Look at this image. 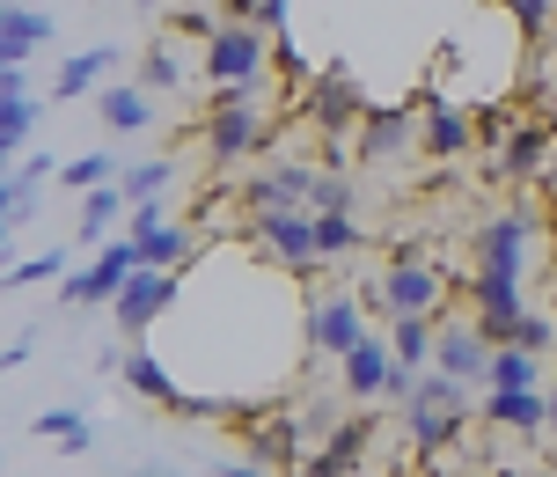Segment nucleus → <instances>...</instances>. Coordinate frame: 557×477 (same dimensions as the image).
Listing matches in <instances>:
<instances>
[{
	"label": "nucleus",
	"mask_w": 557,
	"mask_h": 477,
	"mask_svg": "<svg viewBox=\"0 0 557 477\" xmlns=\"http://www.w3.org/2000/svg\"><path fill=\"white\" fill-rule=\"evenodd\" d=\"M418 147L433 155V162H455V155H470L476 147V118H462L455 103H425V118H418Z\"/></svg>",
	"instance_id": "15"
},
{
	"label": "nucleus",
	"mask_w": 557,
	"mask_h": 477,
	"mask_svg": "<svg viewBox=\"0 0 557 477\" xmlns=\"http://www.w3.org/2000/svg\"><path fill=\"white\" fill-rule=\"evenodd\" d=\"M550 133H557V118H521L513 133H506V147H499V176L506 184H535L543 176V162H550Z\"/></svg>",
	"instance_id": "13"
},
{
	"label": "nucleus",
	"mask_w": 557,
	"mask_h": 477,
	"mask_svg": "<svg viewBox=\"0 0 557 477\" xmlns=\"http://www.w3.org/2000/svg\"><path fill=\"white\" fill-rule=\"evenodd\" d=\"M360 243H367V235H360L352 213H315V250H323V265H331V257H352Z\"/></svg>",
	"instance_id": "29"
},
{
	"label": "nucleus",
	"mask_w": 557,
	"mask_h": 477,
	"mask_svg": "<svg viewBox=\"0 0 557 477\" xmlns=\"http://www.w3.org/2000/svg\"><path fill=\"white\" fill-rule=\"evenodd\" d=\"M221 477H264V463H227Z\"/></svg>",
	"instance_id": "43"
},
{
	"label": "nucleus",
	"mask_w": 557,
	"mask_h": 477,
	"mask_svg": "<svg viewBox=\"0 0 557 477\" xmlns=\"http://www.w3.org/2000/svg\"><path fill=\"white\" fill-rule=\"evenodd\" d=\"M447 294H455V280H447L433 257H418L411 243H404V250L389 257V272L374 280V294H367V302H374V316H433V323H441Z\"/></svg>",
	"instance_id": "2"
},
{
	"label": "nucleus",
	"mask_w": 557,
	"mask_h": 477,
	"mask_svg": "<svg viewBox=\"0 0 557 477\" xmlns=\"http://www.w3.org/2000/svg\"><path fill=\"white\" fill-rule=\"evenodd\" d=\"M484 390H543V353H529V345H499Z\"/></svg>",
	"instance_id": "24"
},
{
	"label": "nucleus",
	"mask_w": 557,
	"mask_h": 477,
	"mask_svg": "<svg viewBox=\"0 0 557 477\" xmlns=\"http://www.w3.org/2000/svg\"><path fill=\"white\" fill-rule=\"evenodd\" d=\"M301 338L315 360H345L367 338V294H315L301 316Z\"/></svg>",
	"instance_id": "4"
},
{
	"label": "nucleus",
	"mask_w": 557,
	"mask_h": 477,
	"mask_svg": "<svg viewBox=\"0 0 557 477\" xmlns=\"http://www.w3.org/2000/svg\"><path fill=\"white\" fill-rule=\"evenodd\" d=\"M169 302H176V272H147V265H139L133 280L117 286L111 316H117V331H125V338H147V323H154Z\"/></svg>",
	"instance_id": "10"
},
{
	"label": "nucleus",
	"mask_w": 557,
	"mask_h": 477,
	"mask_svg": "<svg viewBox=\"0 0 557 477\" xmlns=\"http://www.w3.org/2000/svg\"><path fill=\"white\" fill-rule=\"evenodd\" d=\"M513 345H529V353H550V345H557V331H550V316H521V338H513Z\"/></svg>",
	"instance_id": "38"
},
{
	"label": "nucleus",
	"mask_w": 557,
	"mask_h": 477,
	"mask_svg": "<svg viewBox=\"0 0 557 477\" xmlns=\"http://www.w3.org/2000/svg\"><path fill=\"white\" fill-rule=\"evenodd\" d=\"M462 426H470V382H455V375H425L418 382V396L404 404V433H411L418 455H441L462 441Z\"/></svg>",
	"instance_id": "1"
},
{
	"label": "nucleus",
	"mask_w": 557,
	"mask_h": 477,
	"mask_svg": "<svg viewBox=\"0 0 557 477\" xmlns=\"http://www.w3.org/2000/svg\"><path fill=\"white\" fill-rule=\"evenodd\" d=\"M29 353H37V331H23V338H8V353H0V367H8V375H15V367H23Z\"/></svg>",
	"instance_id": "41"
},
{
	"label": "nucleus",
	"mask_w": 557,
	"mask_h": 477,
	"mask_svg": "<svg viewBox=\"0 0 557 477\" xmlns=\"http://www.w3.org/2000/svg\"><path fill=\"white\" fill-rule=\"evenodd\" d=\"M169 176H176V162H162V155H154V162H133V169H125V176H117V192L139 206V198H162Z\"/></svg>",
	"instance_id": "31"
},
{
	"label": "nucleus",
	"mask_w": 557,
	"mask_h": 477,
	"mask_svg": "<svg viewBox=\"0 0 557 477\" xmlns=\"http://www.w3.org/2000/svg\"><path fill=\"white\" fill-rule=\"evenodd\" d=\"M29 133H37V96L23 88V66H0V147L23 155Z\"/></svg>",
	"instance_id": "17"
},
{
	"label": "nucleus",
	"mask_w": 557,
	"mask_h": 477,
	"mask_svg": "<svg viewBox=\"0 0 557 477\" xmlns=\"http://www.w3.org/2000/svg\"><path fill=\"white\" fill-rule=\"evenodd\" d=\"M506 8H513V23L529 29V37H543V29H550V8H557V0H506Z\"/></svg>",
	"instance_id": "37"
},
{
	"label": "nucleus",
	"mask_w": 557,
	"mask_h": 477,
	"mask_svg": "<svg viewBox=\"0 0 557 477\" xmlns=\"http://www.w3.org/2000/svg\"><path fill=\"white\" fill-rule=\"evenodd\" d=\"M52 37V15L37 8H0V66H29V52Z\"/></svg>",
	"instance_id": "20"
},
{
	"label": "nucleus",
	"mask_w": 557,
	"mask_h": 477,
	"mask_svg": "<svg viewBox=\"0 0 557 477\" xmlns=\"http://www.w3.org/2000/svg\"><path fill=\"white\" fill-rule=\"evenodd\" d=\"M213 88H227V82H264L272 74V37L257 23H227L213 45H206V66H198Z\"/></svg>",
	"instance_id": "5"
},
{
	"label": "nucleus",
	"mask_w": 557,
	"mask_h": 477,
	"mask_svg": "<svg viewBox=\"0 0 557 477\" xmlns=\"http://www.w3.org/2000/svg\"><path fill=\"white\" fill-rule=\"evenodd\" d=\"M227 23H257V0H227Z\"/></svg>",
	"instance_id": "42"
},
{
	"label": "nucleus",
	"mask_w": 557,
	"mask_h": 477,
	"mask_svg": "<svg viewBox=\"0 0 557 477\" xmlns=\"http://www.w3.org/2000/svg\"><path fill=\"white\" fill-rule=\"evenodd\" d=\"M404 147H418V118L411 111H367V125H360L367 162H396Z\"/></svg>",
	"instance_id": "18"
},
{
	"label": "nucleus",
	"mask_w": 557,
	"mask_h": 477,
	"mask_svg": "<svg viewBox=\"0 0 557 477\" xmlns=\"http://www.w3.org/2000/svg\"><path fill=\"white\" fill-rule=\"evenodd\" d=\"M117 66V45H88V52H74L66 66H59V82H52V96H103V74Z\"/></svg>",
	"instance_id": "21"
},
{
	"label": "nucleus",
	"mask_w": 557,
	"mask_h": 477,
	"mask_svg": "<svg viewBox=\"0 0 557 477\" xmlns=\"http://www.w3.org/2000/svg\"><path fill=\"white\" fill-rule=\"evenodd\" d=\"M257 140H264V111H257V103H235V111L206 118V162L235 169V162H250V155H257Z\"/></svg>",
	"instance_id": "11"
},
{
	"label": "nucleus",
	"mask_w": 557,
	"mask_h": 477,
	"mask_svg": "<svg viewBox=\"0 0 557 477\" xmlns=\"http://www.w3.org/2000/svg\"><path fill=\"white\" fill-rule=\"evenodd\" d=\"M103 176H111V155H82V162L59 169V184H74V192H96Z\"/></svg>",
	"instance_id": "35"
},
{
	"label": "nucleus",
	"mask_w": 557,
	"mask_h": 477,
	"mask_svg": "<svg viewBox=\"0 0 557 477\" xmlns=\"http://www.w3.org/2000/svg\"><path fill=\"white\" fill-rule=\"evenodd\" d=\"M529 243H535V213L529 206H499L492 221L476 228V280H513L529 272Z\"/></svg>",
	"instance_id": "3"
},
{
	"label": "nucleus",
	"mask_w": 557,
	"mask_h": 477,
	"mask_svg": "<svg viewBox=\"0 0 557 477\" xmlns=\"http://www.w3.org/2000/svg\"><path fill=\"white\" fill-rule=\"evenodd\" d=\"M352 184L337 176V169H315V192H308V213H352Z\"/></svg>",
	"instance_id": "32"
},
{
	"label": "nucleus",
	"mask_w": 557,
	"mask_h": 477,
	"mask_svg": "<svg viewBox=\"0 0 557 477\" xmlns=\"http://www.w3.org/2000/svg\"><path fill=\"white\" fill-rule=\"evenodd\" d=\"M550 257H557V250H550Z\"/></svg>",
	"instance_id": "48"
},
{
	"label": "nucleus",
	"mask_w": 557,
	"mask_h": 477,
	"mask_svg": "<svg viewBox=\"0 0 557 477\" xmlns=\"http://www.w3.org/2000/svg\"><path fill=\"white\" fill-rule=\"evenodd\" d=\"M543 206H550V221H557V176H550V184H543Z\"/></svg>",
	"instance_id": "44"
},
{
	"label": "nucleus",
	"mask_w": 557,
	"mask_h": 477,
	"mask_svg": "<svg viewBox=\"0 0 557 477\" xmlns=\"http://www.w3.org/2000/svg\"><path fill=\"white\" fill-rule=\"evenodd\" d=\"M154 228H169L162 221V198H139V206H133V235H154Z\"/></svg>",
	"instance_id": "40"
},
{
	"label": "nucleus",
	"mask_w": 557,
	"mask_h": 477,
	"mask_svg": "<svg viewBox=\"0 0 557 477\" xmlns=\"http://www.w3.org/2000/svg\"><path fill=\"white\" fill-rule=\"evenodd\" d=\"M66 272V250H37V257H23V265H8V286L23 294V286H37V280H59Z\"/></svg>",
	"instance_id": "33"
},
{
	"label": "nucleus",
	"mask_w": 557,
	"mask_h": 477,
	"mask_svg": "<svg viewBox=\"0 0 557 477\" xmlns=\"http://www.w3.org/2000/svg\"><path fill=\"white\" fill-rule=\"evenodd\" d=\"M96 111H103V125H111V133H125V140H133V133H147V125H154V96H147L139 82H111L103 96H96Z\"/></svg>",
	"instance_id": "19"
},
{
	"label": "nucleus",
	"mask_w": 557,
	"mask_h": 477,
	"mask_svg": "<svg viewBox=\"0 0 557 477\" xmlns=\"http://www.w3.org/2000/svg\"><path fill=\"white\" fill-rule=\"evenodd\" d=\"M243 243H257V257H272L286 272H315L323 265V250H315V213H250V235Z\"/></svg>",
	"instance_id": "6"
},
{
	"label": "nucleus",
	"mask_w": 557,
	"mask_h": 477,
	"mask_svg": "<svg viewBox=\"0 0 557 477\" xmlns=\"http://www.w3.org/2000/svg\"><path fill=\"white\" fill-rule=\"evenodd\" d=\"M0 8H23V0H0Z\"/></svg>",
	"instance_id": "46"
},
{
	"label": "nucleus",
	"mask_w": 557,
	"mask_h": 477,
	"mask_svg": "<svg viewBox=\"0 0 557 477\" xmlns=\"http://www.w3.org/2000/svg\"><path fill=\"white\" fill-rule=\"evenodd\" d=\"M492 353H499V345H492V338L476 331V316L470 323H441V338H433V367H441V375H455V382H492Z\"/></svg>",
	"instance_id": "7"
},
{
	"label": "nucleus",
	"mask_w": 557,
	"mask_h": 477,
	"mask_svg": "<svg viewBox=\"0 0 557 477\" xmlns=\"http://www.w3.org/2000/svg\"><path fill=\"white\" fill-rule=\"evenodd\" d=\"M117 221H133V198L117 192V184H96V192H82V243H111Z\"/></svg>",
	"instance_id": "23"
},
{
	"label": "nucleus",
	"mask_w": 557,
	"mask_h": 477,
	"mask_svg": "<svg viewBox=\"0 0 557 477\" xmlns=\"http://www.w3.org/2000/svg\"><path fill=\"white\" fill-rule=\"evenodd\" d=\"M139 88H147V96H162V88H184V59L169 52V45H147V52H139V74H133Z\"/></svg>",
	"instance_id": "30"
},
{
	"label": "nucleus",
	"mask_w": 557,
	"mask_h": 477,
	"mask_svg": "<svg viewBox=\"0 0 557 477\" xmlns=\"http://www.w3.org/2000/svg\"><path fill=\"white\" fill-rule=\"evenodd\" d=\"M484 419L499 433H550V390H484Z\"/></svg>",
	"instance_id": "16"
},
{
	"label": "nucleus",
	"mask_w": 557,
	"mask_h": 477,
	"mask_svg": "<svg viewBox=\"0 0 557 477\" xmlns=\"http://www.w3.org/2000/svg\"><path fill=\"white\" fill-rule=\"evenodd\" d=\"M367 441H374V404H367L360 419L337 426L331 441H323V449L301 463V477H352V470H360V455H367Z\"/></svg>",
	"instance_id": "14"
},
{
	"label": "nucleus",
	"mask_w": 557,
	"mask_h": 477,
	"mask_svg": "<svg viewBox=\"0 0 557 477\" xmlns=\"http://www.w3.org/2000/svg\"><path fill=\"white\" fill-rule=\"evenodd\" d=\"M433 338H441V323H433V316H389L396 367H425V360H433Z\"/></svg>",
	"instance_id": "25"
},
{
	"label": "nucleus",
	"mask_w": 557,
	"mask_h": 477,
	"mask_svg": "<svg viewBox=\"0 0 557 477\" xmlns=\"http://www.w3.org/2000/svg\"><path fill=\"white\" fill-rule=\"evenodd\" d=\"M308 192H315V169L308 162H272L243 184V206L250 213H308Z\"/></svg>",
	"instance_id": "8"
},
{
	"label": "nucleus",
	"mask_w": 557,
	"mask_h": 477,
	"mask_svg": "<svg viewBox=\"0 0 557 477\" xmlns=\"http://www.w3.org/2000/svg\"><path fill=\"white\" fill-rule=\"evenodd\" d=\"M29 213H37V184H29V176H8V192H0V221L23 228Z\"/></svg>",
	"instance_id": "34"
},
{
	"label": "nucleus",
	"mask_w": 557,
	"mask_h": 477,
	"mask_svg": "<svg viewBox=\"0 0 557 477\" xmlns=\"http://www.w3.org/2000/svg\"><path fill=\"white\" fill-rule=\"evenodd\" d=\"M272 66H278V74H294V82L308 74V66H301V52H294V37H272Z\"/></svg>",
	"instance_id": "39"
},
{
	"label": "nucleus",
	"mask_w": 557,
	"mask_h": 477,
	"mask_svg": "<svg viewBox=\"0 0 557 477\" xmlns=\"http://www.w3.org/2000/svg\"><path fill=\"white\" fill-rule=\"evenodd\" d=\"M513 125H521V118H506V111H484V118H476V147H484V155L499 162V147H506V133H513Z\"/></svg>",
	"instance_id": "36"
},
{
	"label": "nucleus",
	"mask_w": 557,
	"mask_h": 477,
	"mask_svg": "<svg viewBox=\"0 0 557 477\" xmlns=\"http://www.w3.org/2000/svg\"><path fill=\"white\" fill-rule=\"evenodd\" d=\"M59 302H66V309H96V302H117V280L103 272V265H82V272H66Z\"/></svg>",
	"instance_id": "28"
},
{
	"label": "nucleus",
	"mask_w": 557,
	"mask_h": 477,
	"mask_svg": "<svg viewBox=\"0 0 557 477\" xmlns=\"http://www.w3.org/2000/svg\"><path fill=\"white\" fill-rule=\"evenodd\" d=\"M139 8H162V0H139Z\"/></svg>",
	"instance_id": "47"
},
{
	"label": "nucleus",
	"mask_w": 557,
	"mask_h": 477,
	"mask_svg": "<svg viewBox=\"0 0 557 477\" xmlns=\"http://www.w3.org/2000/svg\"><path fill=\"white\" fill-rule=\"evenodd\" d=\"M337 375H345V396L352 404H382L389 396V375H396V345L382 331H367L345 360H337Z\"/></svg>",
	"instance_id": "9"
},
{
	"label": "nucleus",
	"mask_w": 557,
	"mask_h": 477,
	"mask_svg": "<svg viewBox=\"0 0 557 477\" xmlns=\"http://www.w3.org/2000/svg\"><path fill=\"white\" fill-rule=\"evenodd\" d=\"M117 367H125V382H133V390L147 396V404H169V412L184 404V390H176V375H169V367H162V353H147L139 338H133V353H125V360H117Z\"/></svg>",
	"instance_id": "22"
},
{
	"label": "nucleus",
	"mask_w": 557,
	"mask_h": 477,
	"mask_svg": "<svg viewBox=\"0 0 557 477\" xmlns=\"http://www.w3.org/2000/svg\"><path fill=\"white\" fill-rule=\"evenodd\" d=\"M550 441H557V382H550Z\"/></svg>",
	"instance_id": "45"
},
{
	"label": "nucleus",
	"mask_w": 557,
	"mask_h": 477,
	"mask_svg": "<svg viewBox=\"0 0 557 477\" xmlns=\"http://www.w3.org/2000/svg\"><path fill=\"white\" fill-rule=\"evenodd\" d=\"M133 250H139L147 272H176V265L191 257V235H184V228H154V235H133Z\"/></svg>",
	"instance_id": "26"
},
{
	"label": "nucleus",
	"mask_w": 557,
	"mask_h": 477,
	"mask_svg": "<svg viewBox=\"0 0 557 477\" xmlns=\"http://www.w3.org/2000/svg\"><path fill=\"white\" fill-rule=\"evenodd\" d=\"M308 111H315V133L323 140H345L352 125H367V103H360V88H352V74H315V96H308Z\"/></svg>",
	"instance_id": "12"
},
{
	"label": "nucleus",
	"mask_w": 557,
	"mask_h": 477,
	"mask_svg": "<svg viewBox=\"0 0 557 477\" xmlns=\"http://www.w3.org/2000/svg\"><path fill=\"white\" fill-rule=\"evenodd\" d=\"M29 433H37V441H59L66 455H88V441H96V433H88V419H82V412H66V404H59V412H45V419H29Z\"/></svg>",
	"instance_id": "27"
}]
</instances>
